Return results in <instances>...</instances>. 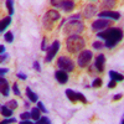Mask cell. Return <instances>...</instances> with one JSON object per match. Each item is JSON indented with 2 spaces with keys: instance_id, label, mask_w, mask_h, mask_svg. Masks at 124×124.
I'll return each instance as SVG.
<instances>
[{
  "instance_id": "obj_1",
  "label": "cell",
  "mask_w": 124,
  "mask_h": 124,
  "mask_svg": "<svg viewBox=\"0 0 124 124\" xmlns=\"http://www.w3.org/2000/svg\"><path fill=\"white\" fill-rule=\"evenodd\" d=\"M97 37L104 40V47L113 48L123 39V30L120 27H109L97 34Z\"/></svg>"
},
{
  "instance_id": "obj_2",
  "label": "cell",
  "mask_w": 124,
  "mask_h": 124,
  "mask_svg": "<svg viewBox=\"0 0 124 124\" xmlns=\"http://www.w3.org/2000/svg\"><path fill=\"white\" fill-rule=\"evenodd\" d=\"M66 47L68 52L71 54H78L81 51H83L86 47V41L85 39L79 35H71L66 40Z\"/></svg>"
},
{
  "instance_id": "obj_3",
  "label": "cell",
  "mask_w": 124,
  "mask_h": 124,
  "mask_svg": "<svg viewBox=\"0 0 124 124\" xmlns=\"http://www.w3.org/2000/svg\"><path fill=\"white\" fill-rule=\"evenodd\" d=\"M61 19V15L57 10L52 9V10H48V11L42 17V25L46 30H52L55 27V24Z\"/></svg>"
},
{
  "instance_id": "obj_4",
  "label": "cell",
  "mask_w": 124,
  "mask_h": 124,
  "mask_svg": "<svg viewBox=\"0 0 124 124\" xmlns=\"http://www.w3.org/2000/svg\"><path fill=\"white\" fill-rule=\"evenodd\" d=\"M83 30H85V25L79 20H77V21H67V24L63 27V32L71 36V35H79Z\"/></svg>"
},
{
  "instance_id": "obj_5",
  "label": "cell",
  "mask_w": 124,
  "mask_h": 124,
  "mask_svg": "<svg viewBox=\"0 0 124 124\" xmlns=\"http://www.w3.org/2000/svg\"><path fill=\"white\" fill-rule=\"evenodd\" d=\"M57 66L60 70H63L66 72H72L75 70V62L67 56H61L57 60Z\"/></svg>"
},
{
  "instance_id": "obj_6",
  "label": "cell",
  "mask_w": 124,
  "mask_h": 124,
  "mask_svg": "<svg viewBox=\"0 0 124 124\" xmlns=\"http://www.w3.org/2000/svg\"><path fill=\"white\" fill-rule=\"evenodd\" d=\"M93 57V54H92V51L89 50H83V51H81L79 55H78V58H77V65L81 67V68H85L86 66L89 65V62Z\"/></svg>"
},
{
  "instance_id": "obj_7",
  "label": "cell",
  "mask_w": 124,
  "mask_h": 124,
  "mask_svg": "<svg viewBox=\"0 0 124 124\" xmlns=\"http://www.w3.org/2000/svg\"><path fill=\"white\" fill-rule=\"evenodd\" d=\"M110 23H112V20H108V19H103V17H99L98 20H94V21L92 23V25H91V29H92V31H103V30H106L107 27H109V25H110Z\"/></svg>"
},
{
  "instance_id": "obj_8",
  "label": "cell",
  "mask_w": 124,
  "mask_h": 124,
  "mask_svg": "<svg viewBox=\"0 0 124 124\" xmlns=\"http://www.w3.org/2000/svg\"><path fill=\"white\" fill-rule=\"evenodd\" d=\"M58 50H60V42L56 40V41H54V42L51 44L50 47H47V51H46L47 54H46V57H45V62H51L52 61V58L58 52Z\"/></svg>"
},
{
  "instance_id": "obj_9",
  "label": "cell",
  "mask_w": 124,
  "mask_h": 124,
  "mask_svg": "<svg viewBox=\"0 0 124 124\" xmlns=\"http://www.w3.org/2000/svg\"><path fill=\"white\" fill-rule=\"evenodd\" d=\"M99 17L103 19H112V20H119L120 19V14L117 11H113V10H103L98 14Z\"/></svg>"
},
{
  "instance_id": "obj_10",
  "label": "cell",
  "mask_w": 124,
  "mask_h": 124,
  "mask_svg": "<svg viewBox=\"0 0 124 124\" xmlns=\"http://www.w3.org/2000/svg\"><path fill=\"white\" fill-rule=\"evenodd\" d=\"M96 13H97V8H96V5L88 4V5L85 6L83 11H82V15H83L86 19H91V17H93V16L96 15Z\"/></svg>"
},
{
  "instance_id": "obj_11",
  "label": "cell",
  "mask_w": 124,
  "mask_h": 124,
  "mask_svg": "<svg viewBox=\"0 0 124 124\" xmlns=\"http://www.w3.org/2000/svg\"><path fill=\"white\" fill-rule=\"evenodd\" d=\"M104 63H106V56L103 54H99L94 60V66H96V68L99 73H102V72L104 71Z\"/></svg>"
},
{
  "instance_id": "obj_12",
  "label": "cell",
  "mask_w": 124,
  "mask_h": 124,
  "mask_svg": "<svg viewBox=\"0 0 124 124\" xmlns=\"http://www.w3.org/2000/svg\"><path fill=\"white\" fill-rule=\"evenodd\" d=\"M55 78L61 85H65V83L68 82V75H67V72L63 71V70H57L55 72Z\"/></svg>"
},
{
  "instance_id": "obj_13",
  "label": "cell",
  "mask_w": 124,
  "mask_h": 124,
  "mask_svg": "<svg viewBox=\"0 0 124 124\" xmlns=\"http://www.w3.org/2000/svg\"><path fill=\"white\" fill-rule=\"evenodd\" d=\"M73 8H75V0H63V3L60 6V9H62L66 13H71Z\"/></svg>"
},
{
  "instance_id": "obj_14",
  "label": "cell",
  "mask_w": 124,
  "mask_h": 124,
  "mask_svg": "<svg viewBox=\"0 0 124 124\" xmlns=\"http://www.w3.org/2000/svg\"><path fill=\"white\" fill-rule=\"evenodd\" d=\"M0 89H1V94L8 97L9 96V83H8V81L1 77L0 78Z\"/></svg>"
},
{
  "instance_id": "obj_15",
  "label": "cell",
  "mask_w": 124,
  "mask_h": 124,
  "mask_svg": "<svg viewBox=\"0 0 124 124\" xmlns=\"http://www.w3.org/2000/svg\"><path fill=\"white\" fill-rule=\"evenodd\" d=\"M66 96L72 103H76L78 101V93H76L75 91H72V89H66Z\"/></svg>"
},
{
  "instance_id": "obj_16",
  "label": "cell",
  "mask_w": 124,
  "mask_h": 124,
  "mask_svg": "<svg viewBox=\"0 0 124 124\" xmlns=\"http://www.w3.org/2000/svg\"><path fill=\"white\" fill-rule=\"evenodd\" d=\"M26 97H27V99H29L30 102H37V101H39L37 94H36L35 92L31 91L30 87H26Z\"/></svg>"
},
{
  "instance_id": "obj_17",
  "label": "cell",
  "mask_w": 124,
  "mask_h": 124,
  "mask_svg": "<svg viewBox=\"0 0 124 124\" xmlns=\"http://www.w3.org/2000/svg\"><path fill=\"white\" fill-rule=\"evenodd\" d=\"M117 4V0H103L102 1V8L106 9V10H110L116 6Z\"/></svg>"
},
{
  "instance_id": "obj_18",
  "label": "cell",
  "mask_w": 124,
  "mask_h": 124,
  "mask_svg": "<svg viewBox=\"0 0 124 124\" xmlns=\"http://www.w3.org/2000/svg\"><path fill=\"white\" fill-rule=\"evenodd\" d=\"M109 77H110V79H114L117 82L124 81V76L122 73H118V72H116V71H109Z\"/></svg>"
},
{
  "instance_id": "obj_19",
  "label": "cell",
  "mask_w": 124,
  "mask_h": 124,
  "mask_svg": "<svg viewBox=\"0 0 124 124\" xmlns=\"http://www.w3.org/2000/svg\"><path fill=\"white\" fill-rule=\"evenodd\" d=\"M10 23H11V15H9V16H6V17H4L3 20H1V24H0V31H3L10 25Z\"/></svg>"
},
{
  "instance_id": "obj_20",
  "label": "cell",
  "mask_w": 124,
  "mask_h": 124,
  "mask_svg": "<svg viewBox=\"0 0 124 124\" xmlns=\"http://www.w3.org/2000/svg\"><path fill=\"white\" fill-rule=\"evenodd\" d=\"M40 108L36 107V108H32L31 109V119H34V120H39L41 118V114H40Z\"/></svg>"
},
{
  "instance_id": "obj_21",
  "label": "cell",
  "mask_w": 124,
  "mask_h": 124,
  "mask_svg": "<svg viewBox=\"0 0 124 124\" xmlns=\"http://www.w3.org/2000/svg\"><path fill=\"white\" fill-rule=\"evenodd\" d=\"M1 114L5 118H9L13 116V109H10L8 106H1Z\"/></svg>"
},
{
  "instance_id": "obj_22",
  "label": "cell",
  "mask_w": 124,
  "mask_h": 124,
  "mask_svg": "<svg viewBox=\"0 0 124 124\" xmlns=\"http://www.w3.org/2000/svg\"><path fill=\"white\" fill-rule=\"evenodd\" d=\"M5 4H6V8H8L9 15H13L14 14V0H6Z\"/></svg>"
},
{
  "instance_id": "obj_23",
  "label": "cell",
  "mask_w": 124,
  "mask_h": 124,
  "mask_svg": "<svg viewBox=\"0 0 124 124\" xmlns=\"http://www.w3.org/2000/svg\"><path fill=\"white\" fill-rule=\"evenodd\" d=\"M4 40L6 41V42H9V44H11V42H13L14 35H13L11 31H8V32H5V35H4Z\"/></svg>"
},
{
  "instance_id": "obj_24",
  "label": "cell",
  "mask_w": 124,
  "mask_h": 124,
  "mask_svg": "<svg viewBox=\"0 0 124 124\" xmlns=\"http://www.w3.org/2000/svg\"><path fill=\"white\" fill-rule=\"evenodd\" d=\"M102 83H103L102 78L97 77V78L93 79V82H92V87H96V88H98V87H101V86H102Z\"/></svg>"
},
{
  "instance_id": "obj_25",
  "label": "cell",
  "mask_w": 124,
  "mask_h": 124,
  "mask_svg": "<svg viewBox=\"0 0 124 124\" xmlns=\"http://www.w3.org/2000/svg\"><path fill=\"white\" fill-rule=\"evenodd\" d=\"M5 106H8L10 109H13V110H14V109H16V108H17V102H16L15 99H13V101H9Z\"/></svg>"
},
{
  "instance_id": "obj_26",
  "label": "cell",
  "mask_w": 124,
  "mask_h": 124,
  "mask_svg": "<svg viewBox=\"0 0 124 124\" xmlns=\"http://www.w3.org/2000/svg\"><path fill=\"white\" fill-rule=\"evenodd\" d=\"M36 124H51V120L47 117H41L39 120H36Z\"/></svg>"
},
{
  "instance_id": "obj_27",
  "label": "cell",
  "mask_w": 124,
  "mask_h": 124,
  "mask_svg": "<svg viewBox=\"0 0 124 124\" xmlns=\"http://www.w3.org/2000/svg\"><path fill=\"white\" fill-rule=\"evenodd\" d=\"M92 47L94 48V50H101V48L104 47V44L101 42V41H96V42H93V44H92Z\"/></svg>"
},
{
  "instance_id": "obj_28",
  "label": "cell",
  "mask_w": 124,
  "mask_h": 124,
  "mask_svg": "<svg viewBox=\"0 0 124 124\" xmlns=\"http://www.w3.org/2000/svg\"><path fill=\"white\" fill-rule=\"evenodd\" d=\"M13 92H14V94L15 96H17V97H20L21 96V92H20V89H19V86H17V83L15 82V83L13 85Z\"/></svg>"
},
{
  "instance_id": "obj_29",
  "label": "cell",
  "mask_w": 124,
  "mask_h": 124,
  "mask_svg": "<svg viewBox=\"0 0 124 124\" xmlns=\"http://www.w3.org/2000/svg\"><path fill=\"white\" fill-rule=\"evenodd\" d=\"M50 3H51V5H52L54 8H60L61 4L63 3V0H50Z\"/></svg>"
},
{
  "instance_id": "obj_30",
  "label": "cell",
  "mask_w": 124,
  "mask_h": 124,
  "mask_svg": "<svg viewBox=\"0 0 124 124\" xmlns=\"http://www.w3.org/2000/svg\"><path fill=\"white\" fill-rule=\"evenodd\" d=\"M20 118H21L23 120L31 119V112H30V113H29V112H24V113H21V114H20Z\"/></svg>"
},
{
  "instance_id": "obj_31",
  "label": "cell",
  "mask_w": 124,
  "mask_h": 124,
  "mask_svg": "<svg viewBox=\"0 0 124 124\" xmlns=\"http://www.w3.org/2000/svg\"><path fill=\"white\" fill-rule=\"evenodd\" d=\"M79 19H81V15L77 14V15H72L71 17H68L67 21H77V20H79Z\"/></svg>"
},
{
  "instance_id": "obj_32",
  "label": "cell",
  "mask_w": 124,
  "mask_h": 124,
  "mask_svg": "<svg viewBox=\"0 0 124 124\" xmlns=\"http://www.w3.org/2000/svg\"><path fill=\"white\" fill-rule=\"evenodd\" d=\"M1 123H3V124H6V123H16V119H15V118H11V117H9V119H3Z\"/></svg>"
},
{
  "instance_id": "obj_33",
  "label": "cell",
  "mask_w": 124,
  "mask_h": 124,
  "mask_svg": "<svg viewBox=\"0 0 124 124\" xmlns=\"http://www.w3.org/2000/svg\"><path fill=\"white\" fill-rule=\"evenodd\" d=\"M37 107L40 108V110H41V112H44V113H46V112H47V109L45 108V106H44V103H42V102H37Z\"/></svg>"
},
{
  "instance_id": "obj_34",
  "label": "cell",
  "mask_w": 124,
  "mask_h": 124,
  "mask_svg": "<svg viewBox=\"0 0 124 124\" xmlns=\"http://www.w3.org/2000/svg\"><path fill=\"white\" fill-rule=\"evenodd\" d=\"M78 101H81L82 103H85V104L88 102V101H87V98H86L83 94H82V93H78Z\"/></svg>"
},
{
  "instance_id": "obj_35",
  "label": "cell",
  "mask_w": 124,
  "mask_h": 124,
  "mask_svg": "<svg viewBox=\"0 0 124 124\" xmlns=\"http://www.w3.org/2000/svg\"><path fill=\"white\" fill-rule=\"evenodd\" d=\"M116 86H117V81L110 79L109 83H108V88H116Z\"/></svg>"
},
{
  "instance_id": "obj_36",
  "label": "cell",
  "mask_w": 124,
  "mask_h": 124,
  "mask_svg": "<svg viewBox=\"0 0 124 124\" xmlns=\"http://www.w3.org/2000/svg\"><path fill=\"white\" fill-rule=\"evenodd\" d=\"M41 50H42V51H47V47H46V37L42 39V42H41Z\"/></svg>"
},
{
  "instance_id": "obj_37",
  "label": "cell",
  "mask_w": 124,
  "mask_h": 124,
  "mask_svg": "<svg viewBox=\"0 0 124 124\" xmlns=\"http://www.w3.org/2000/svg\"><path fill=\"white\" fill-rule=\"evenodd\" d=\"M96 72H98V71H97V68H96V66H94V65L89 66V75H94Z\"/></svg>"
},
{
  "instance_id": "obj_38",
  "label": "cell",
  "mask_w": 124,
  "mask_h": 124,
  "mask_svg": "<svg viewBox=\"0 0 124 124\" xmlns=\"http://www.w3.org/2000/svg\"><path fill=\"white\" fill-rule=\"evenodd\" d=\"M34 68H35L37 72H41V66H40V63H39L37 61H35V62H34Z\"/></svg>"
},
{
  "instance_id": "obj_39",
  "label": "cell",
  "mask_w": 124,
  "mask_h": 124,
  "mask_svg": "<svg viewBox=\"0 0 124 124\" xmlns=\"http://www.w3.org/2000/svg\"><path fill=\"white\" fill-rule=\"evenodd\" d=\"M16 76H17V77H19L20 79H23V81H25V79L27 78V77H26V75H24V73H21V72H19V73H17Z\"/></svg>"
},
{
  "instance_id": "obj_40",
  "label": "cell",
  "mask_w": 124,
  "mask_h": 124,
  "mask_svg": "<svg viewBox=\"0 0 124 124\" xmlns=\"http://www.w3.org/2000/svg\"><path fill=\"white\" fill-rule=\"evenodd\" d=\"M122 97H123L122 93H118V94H116L114 97H113V101H119V99H122Z\"/></svg>"
},
{
  "instance_id": "obj_41",
  "label": "cell",
  "mask_w": 124,
  "mask_h": 124,
  "mask_svg": "<svg viewBox=\"0 0 124 124\" xmlns=\"http://www.w3.org/2000/svg\"><path fill=\"white\" fill-rule=\"evenodd\" d=\"M9 56L6 55V54H1V57H0V62H4V61H6V58H8Z\"/></svg>"
},
{
  "instance_id": "obj_42",
  "label": "cell",
  "mask_w": 124,
  "mask_h": 124,
  "mask_svg": "<svg viewBox=\"0 0 124 124\" xmlns=\"http://www.w3.org/2000/svg\"><path fill=\"white\" fill-rule=\"evenodd\" d=\"M8 72V68H1L0 70V75H1V77H4V75Z\"/></svg>"
},
{
  "instance_id": "obj_43",
  "label": "cell",
  "mask_w": 124,
  "mask_h": 124,
  "mask_svg": "<svg viewBox=\"0 0 124 124\" xmlns=\"http://www.w3.org/2000/svg\"><path fill=\"white\" fill-rule=\"evenodd\" d=\"M0 52H1V54H4V52H5V47H4V45L0 46Z\"/></svg>"
},
{
  "instance_id": "obj_44",
  "label": "cell",
  "mask_w": 124,
  "mask_h": 124,
  "mask_svg": "<svg viewBox=\"0 0 124 124\" xmlns=\"http://www.w3.org/2000/svg\"><path fill=\"white\" fill-rule=\"evenodd\" d=\"M122 124H124V117H123V119H122V122H120Z\"/></svg>"
}]
</instances>
